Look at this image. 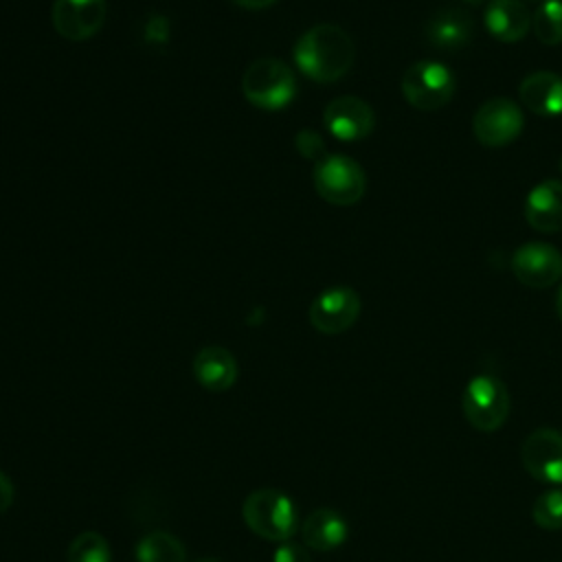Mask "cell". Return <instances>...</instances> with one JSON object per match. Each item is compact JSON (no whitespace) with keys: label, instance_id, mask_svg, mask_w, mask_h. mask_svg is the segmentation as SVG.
I'll list each match as a JSON object with an SVG mask.
<instances>
[{"label":"cell","instance_id":"1","mask_svg":"<svg viewBox=\"0 0 562 562\" xmlns=\"http://www.w3.org/2000/svg\"><path fill=\"white\" fill-rule=\"evenodd\" d=\"M294 61L299 70L318 83H331L345 77L356 57L353 42L338 24H316L294 44Z\"/></svg>","mask_w":562,"mask_h":562},{"label":"cell","instance_id":"2","mask_svg":"<svg viewBox=\"0 0 562 562\" xmlns=\"http://www.w3.org/2000/svg\"><path fill=\"white\" fill-rule=\"evenodd\" d=\"M246 527L263 540L285 542L299 529L294 501L281 490L259 487L250 492L241 505Z\"/></svg>","mask_w":562,"mask_h":562},{"label":"cell","instance_id":"3","mask_svg":"<svg viewBox=\"0 0 562 562\" xmlns=\"http://www.w3.org/2000/svg\"><path fill=\"white\" fill-rule=\"evenodd\" d=\"M241 92L255 108L281 110L296 94V79L290 66L277 57L252 61L241 77Z\"/></svg>","mask_w":562,"mask_h":562},{"label":"cell","instance_id":"4","mask_svg":"<svg viewBox=\"0 0 562 562\" xmlns=\"http://www.w3.org/2000/svg\"><path fill=\"white\" fill-rule=\"evenodd\" d=\"M400 88L413 108L422 112H435L452 101L457 79L448 66L435 59H422L404 70Z\"/></svg>","mask_w":562,"mask_h":562},{"label":"cell","instance_id":"5","mask_svg":"<svg viewBox=\"0 0 562 562\" xmlns=\"http://www.w3.org/2000/svg\"><path fill=\"white\" fill-rule=\"evenodd\" d=\"M509 391L507 386L490 373L474 375L461 395V408L468 424L481 432L498 430L509 415Z\"/></svg>","mask_w":562,"mask_h":562},{"label":"cell","instance_id":"6","mask_svg":"<svg viewBox=\"0 0 562 562\" xmlns=\"http://www.w3.org/2000/svg\"><path fill=\"white\" fill-rule=\"evenodd\" d=\"M314 189L325 202L349 206L364 195L367 176L349 156H323L314 167Z\"/></svg>","mask_w":562,"mask_h":562},{"label":"cell","instance_id":"7","mask_svg":"<svg viewBox=\"0 0 562 562\" xmlns=\"http://www.w3.org/2000/svg\"><path fill=\"white\" fill-rule=\"evenodd\" d=\"M525 127L520 105L507 97H492L479 105L472 116V134L485 147H505L514 143Z\"/></svg>","mask_w":562,"mask_h":562},{"label":"cell","instance_id":"8","mask_svg":"<svg viewBox=\"0 0 562 562\" xmlns=\"http://www.w3.org/2000/svg\"><path fill=\"white\" fill-rule=\"evenodd\" d=\"M360 296L349 285H334L323 290L310 305L307 318L321 334L336 336L347 331L360 316Z\"/></svg>","mask_w":562,"mask_h":562},{"label":"cell","instance_id":"9","mask_svg":"<svg viewBox=\"0 0 562 562\" xmlns=\"http://www.w3.org/2000/svg\"><path fill=\"white\" fill-rule=\"evenodd\" d=\"M514 277L533 290H544L562 279V255L544 241H527L512 255Z\"/></svg>","mask_w":562,"mask_h":562},{"label":"cell","instance_id":"10","mask_svg":"<svg viewBox=\"0 0 562 562\" xmlns=\"http://www.w3.org/2000/svg\"><path fill=\"white\" fill-rule=\"evenodd\" d=\"M520 461L536 481L562 485V432L553 428L529 432L520 446Z\"/></svg>","mask_w":562,"mask_h":562},{"label":"cell","instance_id":"11","mask_svg":"<svg viewBox=\"0 0 562 562\" xmlns=\"http://www.w3.org/2000/svg\"><path fill=\"white\" fill-rule=\"evenodd\" d=\"M323 123L334 138L353 143V140L367 138L373 132L375 116L371 105L364 99L345 94V97H336L325 105Z\"/></svg>","mask_w":562,"mask_h":562},{"label":"cell","instance_id":"12","mask_svg":"<svg viewBox=\"0 0 562 562\" xmlns=\"http://www.w3.org/2000/svg\"><path fill=\"white\" fill-rule=\"evenodd\" d=\"M103 22L105 0H55L53 4V26L70 42L92 37Z\"/></svg>","mask_w":562,"mask_h":562},{"label":"cell","instance_id":"13","mask_svg":"<svg viewBox=\"0 0 562 562\" xmlns=\"http://www.w3.org/2000/svg\"><path fill=\"white\" fill-rule=\"evenodd\" d=\"M483 24L494 40L516 44L531 29V13L522 0H490L483 13Z\"/></svg>","mask_w":562,"mask_h":562},{"label":"cell","instance_id":"14","mask_svg":"<svg viewBox=\"0 0 562 562\" xmlns=\"http://www.w3.org/2000/svg\"><path fill=\"white\" fill-rule=\"evenodd\" d=\"M525 220L538 233L562 231V182L542 180L525 198Z\"/></svg>","mask_w":562,"mask_h":562},{"label":"cell","instance_id":"15","mask_svg":"<svg viewBox=\"0 0 562 562\" xmlns=\"http://www.w3.org/2000/svg\"><path fill=\"white\" fill-rule=\"evenodd\" d=\"M518 97L531 114L560 116L562 114V77L551 70L529 72L518 86Z\"/></svg>","mask_w":562,"mask_h":562},{"label":"cell","instance_id":"16","mask_svg":"<svg viewBox=\"0 0 562 562\" xmlns=\"http://www.w3.org/2000/svg\"><path fill=\"white\" fill-rule=\"evenodd\" d=\"M193 375L206 391H228L237 380V360L226 347H202L193 358Z\"/></svg>","mask_w":562,"mask_h":562},{"label":"cell","instance_id":"17","mask_svg":"<svg viewBox=\"0 0 562 562\" xmlns=\"http://www.w3.org/2000/svg\"><path fill=\"white\" fill-rule=\"evenodd\" d=\"M472 18L463 9H439L426 24V40L439 50H459L472 40Z\"/></svg>","mask_w":562,"mask_h":562},{"label":"cell","instance_id":"18","mask_svg":"<svg viewBox=\"0 0 562 562\" xmlns=\"http://www.w3.org/2000/svg\"><path fill=\"white\" fill-rule=\"evenodd\" d=\"M349 536L347 520L331 507H318L301 522V540L307 549L334 551Z\"/></svg>","mask_w":562,"mask_h":562},{"label":"cell","instance_id":"19","mask_svg":"<svg viewBox=\"0 0 562 562\" xmlns=\"http://www.w3.org/2000/svg\"><path fill=\"white\" fill-rule=\"evenodd\" d=\"M136 562H187L184 544L165 529H154L145 533L136 549Z\"/></svg>","mask_w":562,"mask_h":562},{"label":"cell","instance_id":"20","mask_svg":"<svg viewBox=\"0 0 562 562\" xmlns=\"http://www.w3.org/2000/svg\"><path fill=\"white\" fill-rule=\"evenodd\" d=\"M531 29L540 44H562V0L542 2L531 15Z\"/></svg>","mask_w":562,"mask_h":562},{"label":"cell","instance_id":"21","mask_svg":"<svg viewBox=\"0 0 562 562\" xmlns=\"http://www.w3.org/2000/svg\"><path fill=\"white\" fill-rule=\"evenodd\" d=\"M66 562H112V549L99 531H81L66 551Z\"/></svg>","mask_w":562,"mask_h":562},{"label":"cell","instance_id":"22","mask_svg":"<svg viewBox=\"0 0 562 562\" xmlns=\"http://www.w3.org/2000/svg\"><path fill=\"white\" fill-rule=\"evenodd\" d=\"M533 522L547 531L562 529V487H551L542 492L531 507Z\"/></svg>","mask_w":562,"mask_h":562},{"label":"cell","instance_id":"23","mask_svg":"<svg viewBox=\"0 0 562 562\" xmlns=\"http://www.w3.org/2000/svg\"><path fill=\"white\" fill-rule=\"evenodd\" d=\"M272 560H274V562H312L307 547H305L303 542H292V540L281 542V544L274 549Z\"/></svg>","mask_w":562,"mask_h":562},{"label":"cell","instance_id":"24","mask_svg":"<svg viewBox=\"0 0 562 562\" xmlns=\"http://www.w3.org/2000/svg\"><path fill=\"white\" fill-rule=\"evenodd\" d=\"M13 503V483L11 479L0 470V514H4Z\"/></svg>","mask_w":562,"mask_h":562},{"label":"cell","instance_id":"25","mask_svg":"<svg viewBox=\"0 0 562 562\" xmlns=\"http://www.w3.org/2000/svg\"><path fill=\"white\" fill-rule=\"evenodd\" d=\"M233 2L241 9H266V7L274 4L277 0H233Z\"/></svg>","mask_w":562,"mask_h":562},{"label":"cell","instance_id":"26","mask_svg":"<svg viewBox=\"0 0 562 562\" xmlns=\"http://www.w3.org/2000/svg\"><path fill=\"white\" fill-rule=\"evenodd\" d=\"M555 312H558V316L562 321V288L558 290V296H555Z\"/></svg>","mask_w":562,"mask_h":562},{"label":"cell","instance_id":"27","mask_svg":"<svg viewBox=\"0 0 562 562\" xmlns=\"http://www.w3.org/2000/svg\"><path fill=\"white\" fill-rule=\"evenodd\" d=\"M200 562H220V560H211V558H209V560H200Z\"/></svg>","mask_w":562,"mask_h":562},{"label":"cell","instance_id":"28","mask_svg":"<svg viewBox=\"0 0 562 562\" xmlns=\"http://www.w3.org/2000/svg\"><path fill=\"white\" fill-rule=\"evenodd\" d=\"M531 2H547V0H531Z\"/></svg>","mask_w":562,"mask_h":562},{"label":"cell","instance_id":"29","mask_svg":"<svg viewBox=\"0 0 562 562\" xmlns=\"http://www.w3.org/2000/svg\"><path fill=\"white\" fill-rule=\"evenodd\" d=\"M560 171H562V158H560Z\"/></svg>","mask_w":562,"mask_h":562},{"label":"cell","instance_id":"30","mask_svg":"<svg viewBox=\"0 0 562 562\" xmlns=\"http://www.w3.org/2000/svg\"><path fill=\"white\" fill-rule=\"evenodd\" d=\"M470 2H476V0H470Z\"/></svg>","mask_w":562,"mask_h":562}]
</instances>
